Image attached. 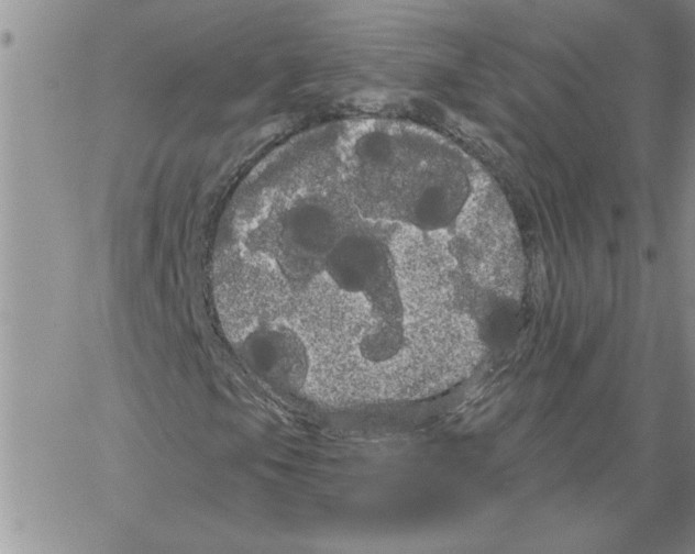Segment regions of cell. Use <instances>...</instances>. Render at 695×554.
I'll return each mask as SVG.
<instances>
[{
  "label": "cell",
  "mask_w": 695,
  "mask_h": 554,
  "mask_svg": "<svg viewBox=\"0 0 695 554\" xmlns=\"http://www.w3.org/2000/svg\"><path fill=\"white\" fill-rule=\"evenodd\" d=\"M322 269L340 290L363 295L374 320H404V306L387 244L374 234L352 232L338 239Z\"/></svg>",
  "instance_id": "obj_1"
},
{
  "label": "cell",
  "mask_w": 695,
  "mask_h": 554,
  "mask_svg": "<svg viewBox=\"0 0 695 554\" xmlns=\"http://www.w3.org/2000/svg\"><path fill=\"white\" fill-rule=\"evenodd\" d=\"M241 344L251 369L273 389L295 394L306 385L309 353L299 334L288 325L261 323L241 339Z\"/></svg>",
  "instance_id": "obj_2"
},
{
  "label": "cell",
  "mask_w": 695,
  "mask_h": 554,
  "mask_svg": "<svg viewBox=\"0 0 695 554\" xmlns=\"http://www.w3.org/2000/svg\"><path fill=\"white\" fill-rule=\"evenodd\" d=\"M286 224L296 254L322 265L338 241V221L331 209L319 201L302 202L290 211Z\"/></svg>",
  "instance_id": "obj_3"
}]
</instances>
